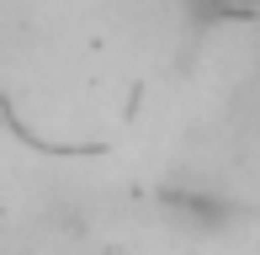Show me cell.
Returning a JSON list of instances; mask_svg holds the SVG:
<instances>
[{
    "label": "cell",
    "mask_w": 260,
    "mask_h": 255,
    "mask_svg": "<svg viewBox=\"0 0 260 255\" xmlns=\"http://www.w3.org/2000/svg\"><path fill=\"white\" fill-rule=\"evenodd\" d=\"M165 213L175 224H191V229H218L223 224V202L207 192H186V186H170L165 192Z\"/></svg>",
    "instance_id": "obj_1"
},
{
    "label": "cell",
    "mask_w": 260,
    "mask_h": 255,
    "mask_svg": "<svg viewBox=\"0 0 260 255\" xmlns=\"http://www.w3.org/2000/svg\"><path fill=\"white\" fill-rule=\"evenodd\" d=\"M191 27H239L260 16V0H181Z\"/></svg>",
    "instance_id": "obj_2"
}]
</instances>
